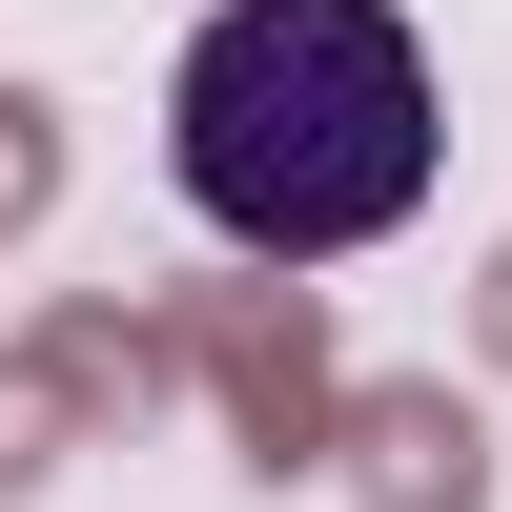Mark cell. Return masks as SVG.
I'll return each mask as SVG.
<instances>
[{"label":"cell","instance_id":"cell-1","mask_svg":"<svg viewBox=\"0 0 512 512\" xmlns=\"http://www.w3.org/2000/svg\"><path fill=\"white\" fill-rule=\"evenodd\" d=\"M164 164L226 246L349 267L431 205V41L410 0H226L164 82Z\"/></svg>","mask_w":512,"mask_h":512}]
</instances>
